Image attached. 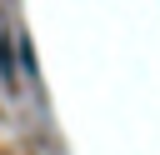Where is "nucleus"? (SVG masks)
Segmentation results:
<instances>
[{
  "label": "nucleus",
  "mask_w": 160,
  "mask_h": 155,
  "mask_svg": "<svg viewBox=\"0 0 160 155\" xmlns=\"http://www.w3.org/2000/svg\"><path fill=\"white\" fill-rule=\"evenodd\" d=\"M20 65H25V75L30 80H40V60H35V45H30V35L20 30Z\"/></svg>",
  "instance_id": "f257e3e1"
},
{
  "label": "nucleus",
  "mask_w": 160,
  "mask_h": 155,
  "mask_svg": "<svg viewBox=\"0 0 160 155\" xmlns=\"http://www.w3.org/2000/svg\"><path fill=\"white\" fill-rule=\"evenodd\" d=\"M0 75H5V85H15V55H10V30H0Z\"/></svg>",
  "instance_id": "f03ea898"
}]
</instances>
